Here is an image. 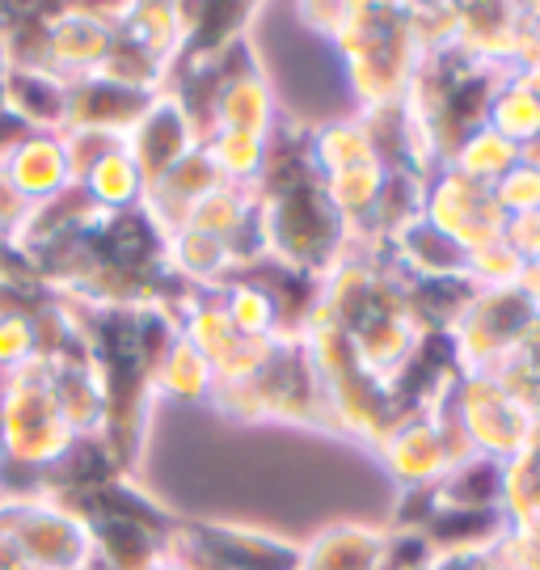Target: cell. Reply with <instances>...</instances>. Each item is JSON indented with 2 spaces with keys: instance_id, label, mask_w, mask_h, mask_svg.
Instances as JSON below:
<instances>
[]
</instances>
